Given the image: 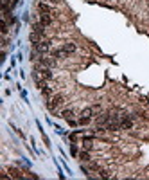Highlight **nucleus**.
Here are the masks:
<instances>
[{"label": "nucleus", "mask_w": 149, "mask_h": 180, "mask_svg": "<svg viewBox=\"0 0 149 180\" xmlns=\"http://www.w3.org/2000/svg\"><path fill=\"white\" fill-rule=\"evenodd\" d=\"M38 61H40V67H47V69H50V67L54 65V59H50V58H40L38 59Z\"/></svg>", "instance_id": "obj_5"}, {"label": "nucleus", "mask_w": 149, "mask_h": 180, "mask_svg": "<svg viewBox=\"0 0 149 180\" xmlns=\"http://www.w3.org/2000/svg\"><path fill=\"white\" fill-rule=\"evenodd\" d=\"M38 9H40V13H50V5L45 4V2H40L38 4Z\"/></svg>", "instance_id": "obj_8"}, {"label": "nucleus", "mask_w": 149, "mask_h": 180, "mask_svg": "<svg viewBox=\"0 0 149 180\" xmlns=\"http://www.w3.org/2000/svg\"><path fill=\"white\" fill-rule=\"evenodd\" d=\"M90 123V117H81L79 119V124H88Z\"/></svg>", "instance_id": "obj_15"}, {"label": "nucleus", "mask_w": 149, "mask_h": 180, "mask_svg": "<svg viewBox=\"0 0 149 180\" xmlns=\"http://www.w3.org/2000/svg\"><path fill=\"white\" fill-rule=\"evenodd\" d=\"M70 141H72V142L77 141V133H72V135H70Z\"/></svg>", "instance_id": "obj_17"}, {"label": "nucleus", "mask_w": 149, "mask_h": 180, "mask_svg": "<svg viewBox=\"0 0 149 180\" xmlns=\"http://www.w3.org/2000/svg\"><path fill=\"white\" fill-rule=\"evenodd\" d=\"M68 124H70V126H76L77 123H76V121H74V119H68Z\"/></svg>", "instance_id": "obj_18"}, {"label": "nucleus", "mask_w": 149, "mask_h": 180, "mask_svg": "<svg viewBox=\"0 0 149 180\" xmlns=\"http://www.w3.org/2000/svg\"><path fill=\"white\" fill-rule=\"evenodd\" d=\"M79 157H81V160H90V153H88V151H83Z\"/></svg>", "instance_id": "obj_13"}, {"label": "nucleus", "mask_w": 149, "mask_h": 180, "mask_svg": "<svg viewBox=\"0 0 149 180\" xmlns=\"http://www.w3.org/2000/svg\"><path fill=\"white\" fill-rule=\"evenodd\" d=\"M40 22H42L45 27H47V25H50V24H52V16H50V13H42V15H40Z\"/></svg>", "instance_id": "obj_3"}, {"label": "nucleus", "mask_w": 149, "mask_h": 180, "mask_svg": "<svg viewBox=\"0 0 149 180\" xmlns=\"http://www.w3.org/2000/svg\"><path fill=\"white\" fill-rule=\"evenodd\" d=\"M9 173H11L9 177H13V178H20V177H22V175H20V171H18V169H15V168L9 169Z\"/></svg>", "instance_id": "obj_12"}, {"label": "nucleus", "mask_w": 149, "mask_h": 180, "mask_svg": "<svg viewBox=\"0 0 149 180\" xmlns=\"http://www.w3.org/2000/svg\"><path fill=\"white\" fill-rule=\"evenodd\" d=\"M65 103V97L61 96V94H58V96H54L52 99H50V101L49 103H47V106H49V108L50 110H54V108H56V106H59V104H63Z\"/></svg>", "instance_id": "obj_2"}, {"label": "nucleus", "mask_w": 149, "mask_h": 180, "mask_svg": "<svg viewBox=\"0 0 149 180\" xmlns=\"http://www.w3.org/2000/svg\"><path fill=\"white\" fill-rule=\"evenodd\" d=\"M32 32H36V34H40V36H43V34H45V25H43L42 22H38V24H34V25H32Z\"/></svg>", "instance_id": "obj_4"}, {"label": "nucleus", "mask_w": 149, "mask_h": 180, "mask_svg": "<svg viewBox=\"0 0 149 180\" xmlns=\"http://www.w3.org/2000/svg\"><path fill=\"white\" fill-rule=\"evenodd\" d=\"M72 115H74L72 110H63L61 112V117H65V119H72Z\"/></svg>", "instance_id": "obj_11"}, {"label": "nucleus", "mask_w": 149, "mask_h": 180, "mask_svg": "<svg viewBox=\"0 0 149 180\" xmlns=\"http://www.w3.org/2000/svg\"><path fill=\"white\" fill-rule=\"evenodd\" d=\"M50 2H52V4H58V2H59V0H50Z\"/></svg>", "instance_id": "obj_19"}, {"label": "nucleus", "mask_w": 149, "mask_h": 180, "mask_svg": "<svg viewBox=\"0 0 149 180\" xmlns=\"http://www.w3.org/2000/svg\"><path fill=\"white\" fill-rule=\"evenodd\" d=\"M83 117H90L92 115V108H86V110H83V114H81Z\"/></svg>", "instance_id": "obj_14"}, {"label": "nucleus", "mask_w": 149, "mask_h": 180, "mask_svg": "<svg viewBox=\"0 0 149 180\" xmlns=\"http://www.w3.org/2000/svg\"><path fill=\"white\" fill-rule=\"evenodd\" d=\"M42 94H43V96H50V94H52V88H50L49 85H43V86H42Z\"/></svg>", "instance_id": "obj_9"}, {"label": "nucleus", "mask_w": 149, "mask_h": 180, "mask_svg": "<svg viewBox=\"0 0 149 180\" xmlns=\"http://www.w3.org/2000/svg\"><path fill=\"white\" fill-rule=\"evenodd\" d=\"M52 56L54 58H63V56H66V52L61 49V51H52Z\"/></svg>", "instance_id": "obj_10"}, {"label": "nucleus", "mask_w": 149, "mask_h": 180, "mask_svg": "<svg viewBox=\"0 0 149 180\" xmlns=\"http://www.w3.org/2000/svg\"><path fill=\"white\" fill-rule=\"evenodd\" d=\"M63 51L66 54H70V52H76V43H65L63 45Z\"/></svg>", "instance_id": "obj_7"}, {"label": "nucleus", "mask_w": 149, "mask_h": 180, "mask_svg": "<svg viewBox=\"0 0 149 180\" xmlns=\"http://www.w3.org/2000/svg\"><path fill=\"white\" fill-rule=\"evenodd\" d=\"M70 153H72V155H74V157H76V155H77V148H76V146H72V148H70Z\"/></svg>", "instance_id": "obj_16"}, {"label": "nucleus", "mask_w": 149, "mask_h": 180, "mask_svg": "<svg viewBox=\"0 0 149 180\" xmlns=\"http://www.w3.org/2000/svg\"><path fill=\"white\" fill-rule=\"evenodd\" d=\"M93 142V139L92 137H83V146H85V150H92V144Z\"/></svg>", "instance_id": "obj_6"}, {"label": "nucleus", "mask_w": 149, "mask_h": 180, "mask_svg": "<svg viewBox=\"0 0 149 180\" xmlns=\"http://www.w3.org/2000/svg\"><path fill=\"white\" fill-rule=\"evenodd\" d=\"M32 47H34V51L40 52V54H45V52H49V49H50V42L49 40H42L40 43L32 45Z\"/></svg>", "instance_id": "obj_1"}]
</instances>
